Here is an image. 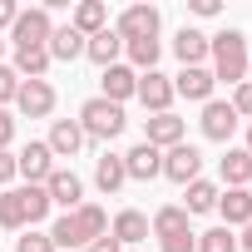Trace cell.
<instances>
[{"label":"cell","instance_id":"6da1fadb","mask_svg":"<svg viewBox=\"0 0 252 252\" xmlns=\"http://www.w3.org/2000/svg\"><path fill=\"white\" fill-rule=\"evenodd\" d=\"M109 232V213L99 208V203H79L74 213H64L55 227H50V242L55 247H89L94 237H104Z\"/></svg>","mask_w":252,"mask_h":252},{"label":"cell","instance_id":"7a4b0ae2","mask_svg":"<svg viewBox=\"0 0 252 252\" xmlns=\"http://www.w3.org/2000/svg\"><path fill=\"white\" fill-rule=\"evenodd\" d=\"M208 55H213V79H227V84L247 79V35L242 30L208 35Z\"/></svg>","mask_w":252,"mask_h":252},{"label":"cell","instance_id":"3957f363","mask_svg":"<svg viewBox=\"0 0 252 252\" xmlns=\"http://www.w3.org/2000/svg\"><path fill=\"white\" fill-rule=\"evenodd\" d=\"M124 124H129L124 104H109L104 94H99V99H89V104L79 109V129H84V139L109 144V139H119V134H124Z\"/></svg>","mask_w":252,"mask_h":252},{"label":"cell","instance_id":"277c9868","mask_svg":"<svg viewBox=\"0 0 252 252\" xmlns=\"http://www.w3.org/2000/svg\"><path fill=\"white\" fill-rule=\"evenodd\" d=\"M50 35H55V20H50V10H45V5L20 10V15H15V25H10V45H15V50H45V45H50Z\"/></svg>","mask_w":252,"mask_h":252},{"label":"cell","instance_id":"5b68a950","mask_svg":"<svg viewBox=\"0 0 252 252\" xmlns=\"http://www.w3.org/2000/svg\"><path fill=\"white\" fill-rule=\"evenodd\" d=\"M15 173H20L25 183H40V188H45V178L55 173V154H50V144H45V139H30V144L15 154Z\"/></svg>","mask_w":252,"mask_h":252},{"label":"cell","instance_id":"8992f818","mask_svg":"<svg viewBox=\"0 0 252 252\" xmlns=\"http://www.w3.org/2000/svg\"><path fill=\"white\" fill-rule=\"evenodd\" d=\"M114 35L129 45V40H158V5H129L119 15Z\"/></svg>","mask_w":252,"mask_h":252},{"label":"cell","instance_id":"52a82bcc","mask_svg":"<svg viewBox=\"0 0 252 252\" xmlns=\"http://www.w3.org/2000/svg\"><path fill=\"white\" fill-rule=\"evenodd\" d=\"M134 99H139L149 114H168V104H173L178 94H173V79H168V74H158V69H144V74H139V89H134Z\"/></svg>","mask_w":252,"mask_h":252},{"label":"cell","instance_id":"ba28073f","mask_svg":"<svg viewBox=\"0 0 252 252\" xmlns=\"http://www.w3.org/2000/svg\"><path fill=\"white\" fill-rule=\"evenodd\" d=\"M15 109H20L25 119H50V114H55V84H50V79H20Z\"/></svg>","mask_w":252,"mask_h":252},{"label":"cell","instance_id":"9c48e42d","mask_svg":"<svg viewBox=\"0 0 252 252\" xmlns=\"http://www.w3.org/2000/svg\"><path fill=\"white\" fill-rule=\"evenodd\" d=\"M203 173V154L193 144H178V149H163V178H173L178 188H188L193 178Z\"/></svg>","mask_w":252,"mask_h":252},{"label":"cell","instance_id":"30bf717a","mask_svg":"<svg viewBox=\"0 0 252 252\" xmlns=\"http://www.w3.org/2000/svg\"><path fill=\"white\" fill-rule=\"evenodd\" d=\"M144 144H154L158 154H163V149H178V144H183V119H178L173 109H168V114H149V119H144Z\"/></svg>","mask_w":252,"mask_h":252},{"label":"cell","instance_id":"8fae6325","mask_svg":"<svg viewBox=\"0 0 252 252\" xmlns=\"http://www.w3.org/2000/svg\"><path fill=\"white\" fill-rule=\"evenodd\" d=\"M198 124H203V139H213V144H227V139H232V129H237V114H232V104H222V99H208Z\"/></svg>","mask_w":252,"mask_h":252},{"label":"cell","instance_id":"7c38bea8","mask_svg":"<svg viewBox=\"0 0 252 252\" xmlns=\"http://www.w3.org/2000/svg\"><path fill=\"white\" fill-rule=\"evenodd\" d=\"M213 69L208 64H193V69H178L173 74V94H183V99H193V104H208L213 99Z\"/></svg>","mask_w":252,"mask_h":252},{"label":"cell","instance_id":"4fadbf2b","mask_svg":"<svg viewBox=\"0 0 252 252\" xmlns=\"http://www.w3.org/2000/svg\"><path fill=\"white\" fill-rule=\"evenodd\" d=\"M45 193H50V203H60L64 213H74V208L84 203V183H79V173H69V168H55V173L45 178Z\"/></svg>","mask_w":252,"mask_h":252},{"label":"cell","instance_id":"5bb4252c","mask_svg":"<svg viewBox=\"0 0 252 252\" xmlns=\"http://www.w3.org/2000/svg\"><path fill=\"white\" fill-rule=\"evenodd\" d=\"M124 173H129L134 183H149V178L163 173V154H158L154 144H134L129 154H124Z\"/></svg>","mask_w":252,"mask_h":252},{"label":"cell","instance_id":"9a60e30c","mask_svg":"<svg viewBox=\"0 0 252 252\" xmlns=\"http://www.w3.org/2000/svg\"><path fill=\"white\" fill-rule=\"evenodd\" d=\"M45 144H50V154H55V158H74V154L84 149V129H79V119H55Z\"/></svg>","mask_w":252,"mask_h":252},{"label":"cell","instance_id":"2e32d148","mask_svg":"<svg viewBox=\"0 0 252 252\" xmlns=\"http://www.w3.org/2000/svg\"><path fill=\"white\" fill-rule=\"evenodd\" d=\"M99 84H104V99H109V104H124V99H134V89H139V69L109 64V69L99 74Z\"/></svg>","mask_w":252,"mask_h":252},{"label":"cell","instance_id":"e0dca14e","mask_svg":"<svg viewBox=\"0 0 252 252\" xmlns=\"http://www.w3.org/2000/svg\"><path fill=\"white\" fill-rule=\"evenodd\" d=\"M218 213H222V227H247V222H252V193H247V188L218 193Z\"/></svg>","mask_w":252,"mask_h":252},{"label":"cell","instance_id":"ac0fdd59","mask_svg":"<svg viewBox=\"0 0 252 252\" xmlns=\"http://www.w3.org/2000/svg\"><path fill=\"white\" fill-rule=\"evenodd\" d=\"M69 30H79L84 40L99 35V30H109V5H104V0H79L74 15H69Z\"/></svg>","mask_w":252,"mask_h":252},{"label":"cell","instance_id":"d6986e66","mask_svg":"<svg viewBox=\"0 0 252 252\" xmlns=\"http://www.w3.org/2000/svg\"><path fill=\"white\" fill-rule=\"evenodd\" d=\"M109 237H119V247H139V242L149 237V218H144L139 208H124V213L114 218V227H109Z\"/></svg>","mask_w":252,"mask_h":252},{"label":"cell","instance_id":"ffe728a7","mask_svg":"<svg viewBox=\"0 0 252 252\" xmlns=\"http://www.w3.org/2000/svg\"><path fill=\"white\" fill-rule=\"evenodd\" d=\"M173 55L183 60V69L203 64V60H208V35H203V30H193V25H183V30L173 35Z\"/></svg>","mask_w":252,"mask_h":252},{"label":"cell","instance_id":"44dd1931","mask_svg":"<svg viewBox=\"0 0 252 252\" xmlns=\"http://www.w3.org/2000/svg\"><path fill=\"white\" fill-rule=\"evenodd\" d=\"M94 183H99L104 198H114L124 183H129V173H124V154H104V158L94 163Z\"/></svg>","mask_w":252,"mask_h":252},{"label":"cell","instance_id":"7402d4cb","mask_svg":"<svg viewBox=\"0 0 252 252\" xmlns=\"http://www.w3.org/2000/svg\"><path fill=\"white\" fill-rule=\"evenodd\" d=\"M84 55H89L99 69H109V64H119V55H124V40H119L114 30H99V35H89V40H84Z\"/></svg>","mask_w":252,"mask_h":252},{"label":"cell","instance_id":"603a6c76","mask_svg":"<svg viewBox=\"0 0 252 252\" xmlns=\"http://www.w3.org/2000/svg\"><path fill=\"white\" fill-rule=\"evenodd\" d=\"M218 168H222V183H227V188H247V183H252V154H247V149H227Z\"/></svg>","mask_w":252,"mask_h":252},{"label":"cell","instance_id":"cb8c5ba5","mask_svg":"<svg viewBox=\"0 0 252 252\" xmlns=\"http://www.w3.org/2000/svg\"><path fill=\"white\" fill-rule=\"evenodd\" d=\"M0 227H10V232L30 227V218H25V188H5V193H0Z\"/></svg>","mask_w":252,"mask_h":252},{"label":"cell","instance_id":"d4e9b609","mask_svg":"<svg viewBox=\"0 0 252 252\" xmlns=\"http://www.w3.org/2000/svg\"><path fill=\"white\" fill-rule=\"evenodd\" d=\"M45 50H50V64H55V60H64V64H69V60H79V55H84V35H79V30H69V25H60V30L50 35V45H45Z\"/></svg>","mask_w":252,"mask_h":252},{"label":"cell","instance_id":"484cf974","mask_svg":"<svg viewBox=\"0 0 252 252\" xmlns=\"http://www.w3.org/2000/svg\"><path fill=\"white\" fill-rule=\"evenodd\" d=\"M218 208V183H208V178H193L188 188H183V213L193 218V213H213Z\"/></svg>","mask_w":252,"mask_h":252},{"label":"cell","instance_id":"4316f807","mask_svg":"<svg viewBox=\"0 0 252 252\" xmlns=\"http://www.w3.org/2000/svg\"><path fill=\"white\" fill-rule=\"evenodd\" d=\"M20 79H45L50 69V50H15V64H10Z\"/></svg>","mask_w":252,"mask_h":252},{"label":"cell","instance_id":"83f0119b","mask_svg":"<svg viewBox=\"0 0 252 252\" xmlns=\"http://www.w3.org/2000/svg\"><path fill=\"white\" fill-rule=\"evenodd\" d=\"M158 50H163L158 40H129V45H124V55H129V69H139V74L154 69V64H158Z\"/></svg>","mask_w":252,"mask_h":252},{"label":"cell","instance_id":"f1b7e54d","mask_svg":"<svg viewBox=\"0 0 252 252\" xmlns=\"http://www.w3.org/2000/svg\"><path fill=\"white\" fill-rule=\"evenodd\" d=\"M158 237H173V232H188V213L178 208V203H168V208H158L154 213V222H149Z\"/></svg>","mask_w":252,"mask_h":252},{"label":"cell","instance_id":"f546056e","mask_svg":"<svg viewBox=\"0 0 252 252\" xmlns=\"http://www.w3.org/2000/svg\"><path fill=\"white\" fill-rule=\"evenodd\" d=\"M50 208H55V203H50V193H45L40 183H25V218H30V227H35V222H45V218H50Z\"/></svg>","mask_w":252,"mask_h":252},{"label":"cell","instance_id":"4dcf8cb0","mask_svg":"<svg viewBox=\"0 0 252 252\" xmlns=\"http://www.w3.org/2000/svg\"><path fill=\"white\" fill-rule=\"evenodd\" d=\"M198 252H237L232 227H208V232H198Z\"/></svg>","mask_w":252,"mask_h":252},{"label":"cell","instance_id":"1f68e13d","mask_svg":"<svg viewBox=\"0 0 252 252\" xmlns=\"http://www.w3.org/2000/svg\"><path fill=\"white\" fill-rule=\"evenodd\" d=\"M15 252H60V247L50 242V232L30 227V232H20V237H15Z\"/></svg>","mask_w":252,"mask_h":252},{"label":"cell","instance_id":"d6a6232c","mask_svg":"<svg viewBox=\"0 0 252 252\" xmlns=\"http://www.w3.org/2000/svg\"><path fill=\"white\" fill-rule=\"evenodd\" d=\"M227 104H232V114H237V119H252V79H242V84L232 89V99H227Z\"/></svg>","mask_w":252,"mask_h":252},{"label":"cell","instance_id":"836d02e7","mask_svg":"<svg viewBox=\"0 0 252 252\" xmlns=\"http://www.w3.org/2000/svg\"><path fill=\"white\" fill-rule=\"evenodd\" d=\"M15 94H20V74H15L10 64H0V109L15 104Z\"/></svg>","mask_w":252,"mask_h":252},{"label":"cell","instance_id":"e575fe53","mask_svg":"<svg viewBox=\"0 0 252 252\" xmlns=\"http://www.w3.org/2000/svg\"><path fill=\"white\" fill-rule=\"evenodd\" d=\"M158 247H163V252H198V232H193V227H188V232H173V237H163Z\"/></svg>","mask_w":252,"mask_h":252},{"label":"cell","instance_id":"d590c367","mask_svg":"<svg viewBox=\"0 0 252 252\" xmlns=\"http://www.w3.org/2000/svg\"><path fill=\"white\" fill-rule=\"evenodd\" d=\"M20 173H15V154L10 149H0V183H15Z\"/></svg>","mask_w":252,"mask_h":252},{"label":"cell","instance_id":"8d00e7d4","mask_svg":"<svg viewBox=\"0 0 252 252\" xmlns=\"http://www.w3.org/2000/svg\"><path fill=\"white\" fill-rule=\"evenodd\" d=\"M10 139H15V119L10 109H0V149H10Z\"/></svg>","mask_w":252,"mask_h":252},{"label":"cell","instance_id":"74e56055","mask_svg":"<svg viewBox=\"0 0 252 252\" xmlns=\"http://www.w3.org/2000/svg\"><path fill=\"white\" fill-rule=\"evenodd\" d=\"M84 252H124V247H119V237H109V232H104V237H94Z\"/></svg>","mask_w":252,"mask_h":252},{"label":"cell","instance_id":"f35d334b","mask_svg":"<svg viewBox=\"0 0 252 252\" xmlns=\"http://www.w3.org/2000/svg\"><path fill=\"white\" fill-rule=\"evenodd\" d=\"M15 15H20L15 0H0V30H10V25H15Z\"/></svg>","mask_w":252,"mask_h":252},{"label":"cell","instance_id":"ab89813d","mask_svg":"<svg viewBox=\"0 0 252 252\" xmlns=\"http://www.w3.org/2000/svg\"><path fill=\"white\" fill-rule=\"evenodd\" d=\"M218 10H222L218 0H193V15H203V20H208V15H218Z\"/></svg>","mask_w":252,"mask_h":252},{"label":"cell","instance_id":"60d3db41","mask_svg":"<svg viewBox=\"0 0 252 252\" xmlns=\"http://www.w3.org/2000/svg\"><path fill=\"white\" fill-rule=\"evenodd\" d=\"M237 247H247V252H252V222L242 227V237H237Z\"/></svg>","mask_w":252,"mask_h":252},{"label":"cell","instance_id":"b9f144b4","mask_svg":"<svg viewBox=\"0 0 252 252\" xmlns=\"http://www.w3.org/2000/svg\"><path fill=\"white\" fill-rule=\"evenodd\" d=\"M247 154H252V124H247Z\"/></svg>","mask_w":252,"mask_h":252},{"label":"cell","instance_id":"7bdbcfd3","mask_svg":"<svg viewBox=\"0 0 252 252\" xmlns=\"http://www.w3.org/2000/svg\"><path fill=\"white\" fill-rule=\"evenodd\" d=\"M247 79H252V50H247Z\"/></svg>","mask_w":252,"mask_h":252},{"label":"cell","instance_id":"ee69618b","mask_svg":"<svg viewBox=\"0 0 252 252\" xmlns=\"http://www.w3.org/2000/svg\"><path fill=\"white\" fill-rule=\"evenodd\" d=\"M0 55H5V40H0Z\"/></svg>","mask_w":252,"mask_h":252},{"label":"cell","instance_id":"f6af8a7d","mask_svg":"<svg viewBox=\"0 0 252 252\" xmlns=\"http://www.w3.org/2000/svg\"><path fill=\"white\" fill-rule=\"evenodd\" d=\"M124 252H134V247H124Z\"/></svg>","mask_w":252,"mask_h":252},{"label":"cell","instance_id":"bcb514c9","mask_svg":"<svg viewBox=\"0 0 252 252\" xmlns=\"http://www.w3.org/2000/svg\"><path fill=\"white\" fill-rule=\"evenodd\" d=\"M247 193H252V183H247Z\"/></svg>","mask_w":252,"mask_h":252}]
</instances>
